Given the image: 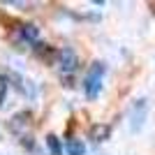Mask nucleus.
Instances as JSON below:
<instances>
[{
	"mask_svg": "<svg viewBox=\"0 0 155 155\" xmlns=\"http://www.w3.org/2000/svg\"><path fill=\"white\" fill-rule=\"evenodd\" d=\"M7 86H9V79H7V74H0V104L5 102V95H7Z\"/></svg>",
	"mask_w": 155,
	"mask_h": 155,
	"instance_id": "9",
	"label": "nucleus"
},
{
	"mask_svg": "<svg viewBox=\"0 0 155 155\" xmlns=\"http://www.w3.org/2000/svg\"><path fill=\"white\" fill-rule=\"evenodd\" d=\"M146 111H148V102L146 100H137L134 107L130 109V127L132 130H139L146 120Z\"/></svg>",
	"mask_w": 155,
	"mask_h": 155,
	"instance_id": "3",
	"label": "nucleus"
},
{
	"mask_svg": "<svg viewBox=\"0 0 155 155\" xmlns=\"http://www.w3.org/2000/svg\"><path fill=\"white\" fill-rule=\"evenodd\" d=\"M46 146H49L51 155H63V148H60V141H58V137H56V134L46 137Z\"/></svg>",
	"mask_w": 155,
	"mask_h": 155,
	"instance_id": "8",
	"label": "nucleus"
},
{
	"mask_svg": "<svg viewBox=\"0 0 155 155\" xmlns=\"http://www.w3.org/2000/svg\"><path fill=\"white\" fill-rule=\"evenodd\" d=\"M28 120H30V111H19V114L9 120V130H12V132H21V130L28 125Z\"/></svg>",
	"mask_w": 155,
	"mask_h": 155,
	"instance_id": "4",
	"label": "nucleus"
},
{
	"mask_svg": "<svg viewBox=\"0 0 155 155\" xmlns=\"http://www.w3.org/2000/svg\"><path fill=\"white\" fill-rule=\"evenodd\" d=\"M104 72H107L104 63H93L91 65V70H88V74H86V79H84V91H86V97H88V100H95V97L100 95Z\"/></svg>",
	"mask_w": 155,
	"mask_h": 155,
	"instance_id": "1",
	"label": "nucleus"
},
{
	"mask_svg": "<svg viewBox=\"0 0 155 155\" xmlns=\"http://www.w3.org/2000/svg\"><path fill=\"white\" fill-rule=\"evenodd\" d=\"M21 37L26 39V42H35L39 37V28L35 23H26V26H21Z\"/></svg>",
	"mask_w": 155,
	"mask_h": 155,
	"instance_id": "5",
	"label": "nucleus"
},
{
	"mask_svg": "<svg viewBox=\"0 0 155 155\" xmlns=\"http://www.w3.org/2000/svg\"><path fill=\"white\" fill-rule=\"evenodd\" d=\"M65 148H67V153H70V155H84L86 153V146L79 141V139H67Z\"/></svg>",
	"mask_w": 155,
	"mask_h": 155,
	"instance_id": "7",
	"label": "nucleus"
},
{
	"mask_svg": "<svg viewBox=\"0 0 155 155\" xmlns=\"http://www.w3.org/2000/svg\"><path fill=\"white\" fill-rule=\"evenodd\" d=\"M109 137V125H93L91 127V139L95 141H104Z\"/></svg>",
	"mask_w": 155,
	"mask_h": 155,
	"instance_id": "6",
	"label": "nucleus"
},
{
	"mask_svg": "<svg viewBox=\"0 0 155 155\" xmlns=\"http://www.w3.org/2000/svg\"><path fill=\"white\" fill-rule=\"evenodd\" d=\"M58 67L63 74H72V72L79 67V56L74 49H70V46H65V49H60L58 51Z\"/></svg>",
	"mask_w": 155,
	"mask_h": 155,
	"instance_id": "2",
	"label": "nucleus"
}]
</instances>
